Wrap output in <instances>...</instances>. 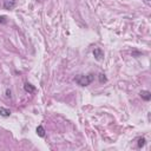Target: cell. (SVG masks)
I'll use <instances>...</instances> for the list:
<instances>
[{
    "label": "cell",
    "instance_id": "1",
    "mask_svg": "<svg viewBox=\"0 0 151 151\" xmlns=\"http://www.w3.org/2000/svg\"><path fill=\"white\" fill-rule=\"evenodd\" d=\"M95 79V74L93 73H88V74H78L74 78V81L79 85V86H87L90 85Z\"/></svg>",
    "mask_w": 151,
    "mask_h": 151
},
{
    "label": "cell",
    "instance_id": "2",
    "mask_svg": "<svg viewBox=\"0 0 151 151\" xmlns=\"http://www.w3.org/2000/svg\"><path fill=\"white\" fill-rule=\"evenodd\" d=\"M17 5V0H4V8L5 10H13Z\"/></svg>",
    "mask_w": 151,
    "mask_h": 151
},
{
    "label": "cell",
    "instance_id": "3",
    "mask_svg": "<svg viewBox=\"0 0 151 151\" xmlns=\"http://www.w3.org/2000/svg\"><path fill=\"white\" fill-rule=\"evenodd\" d=\"M93 55H95V58H96L97 60H102V59L104 58V52H103L99 47H97V48L93 50Z\"/></svg>",
    "mask_w": 151,
    "mask_h": 151
},
{
    "label": "cell",
    "instance_id": "4",
    "mask_svg": "<svg viewBox=\"0 0 151 151\" xmlns=\"http://www.w3.org/2000/svg\"><path fill=\"white\" fill-rule=\"evenodd\" d=\"M24 90H25L26 92H28V93H34L36 92V87L32 84H29V83H25Z\"/></svg>",
    "mask_w": 151,
    "mask_h": 151
},
{
    "label": "cell",
    "instance_id": "5",
    "mask_svg": "<svg viewBox=\"0 0 151 151\" xmlns=\"http://www.w3.org/2000/svg\"><path fill=\"white\" fill-rule=\"evenodd\" d=\"M140 97H142V99L149 102L151 99V93H150V91H146V90H144V91L140 92Z\"/></svg>",
    "mask_w": 151,
    "mask_h": 151
},
{
    "label": "cell",
    "instance_id": "6",
    "mask_svg": "<svg viewBox=\"0 0 151 151\" xmlns=\"http://www.w3.org/2000/svg\"><path fill=\"white\" fill-rule=\"evenodd\" d=\"M0 116L3 117H10L11 116V111L8 109H5V107H0Z\"/></svg>",
    "mask_w": 151,
    "mask_h": 151
},
{
    "label": "cell",
    "instance_id": "7",
    "mask_svg": "<svg viewBox=\"0 0 151 151\" xmlns=\"http://www.w3.org/2000/svg\"><path fill=\"white\" fill-rule=\"evenodd\" d=\"M37 135H38L39 137H45V129H44L41 125H39V126L37 128Z\"/></svg>",
    "mask_w": 151,
    "mask_h": 151
},
{
    "label": "cell",
    "instance_id": "8",
    "mask_svg": "<svg viewBox=\"0 0 151 151\" xmlns=\"http://www.w3.org/2000/svg\"><path fill=\"white\" fill-rule=\"evenodd\" d=\"M145 145V138H139L138 139V147H142Z\"/></svg>",
    "mask_w": 151,
    "mask_h": 151
},
{
    "label": "cell",
    "instance_id": "9",
    "mask_svg": "<svg viewBox=\"0 0 151 151\" xmlns=\"http://www.w3.org/2000/svg\"><path fill=\"white\" fill-rule=\"evenodd\" d=\"M99 81H100V83H105V81H106V77H105V74L99 73Z\"/></svg>",
    "mask_w": 151,
    "mask_h": 151
},
{
    "label": "cell",
    "instance_id": "10",
    "mask_svg": "<svg viewBox=\"0 0 151 151\" xmlns=\"http://www.w3.org/2000/svg\"><path fill=\"white\" fill-rule=\"evenodd\" d=\"M6 22V15H0V24Z\"/></svg>",
    "mask_w": 151,
    "mask_h": 151
},
{
    "label": "cell",
    "instance_id": "11",
    "mask_svg": "<svg viewBox=\"0 0 151 151\" xmlns=\"http://www.w3.org/2000/svg\"><path fill=\"white\" fill-rule=\"evenodd\" d=\"M6 95H7V97H11V91H10V90H7V91H6Z\"/></svg>",
    "mask_w": 151,
    "mask_h": 151
},
{
    "label": "cell",
    "instance_id": "12",
    "mask_svg": "<svg viewBox=\"0 0 151 151\" xmlns=\"http://www.w3.org/2000/svg\"><path fill=\"white\" fill-rule=\"evenodd\" d=\"M145 1H146V3H149V1H150V0H145Z\"/></svg>",
    "mask_w": 151,
    "mask_h": 151
}]
</instances>
